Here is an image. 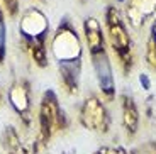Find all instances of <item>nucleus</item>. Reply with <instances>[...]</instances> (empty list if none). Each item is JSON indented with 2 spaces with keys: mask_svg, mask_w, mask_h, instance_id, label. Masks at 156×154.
I'll return each mask as SVG.
<instances>
[{
  "mask_svg": "<svg viewBox=\"0 0 156 154\" xmlns=\"http://www.w3.org/2000/svg\"><path fill=\"white\" fill-rule=\"evenodd\" d=\"M16 92H17L19 96L16 98V96L10 95V100H12V103H14V107H16L17 110L22 112V110H26V107H27V96H26V93H24L20 88H16Z\"/></svg>",
  "mask_w": 156,
  "mask_h": 154,
  "instance_id": "nucleus-6",
  "label": "nucleus"
},
{
  "mask_svg": "<svg viewBox=\"0 0 156 154\" xmlns=\"http://www.w3.org/2000/svg\"><path fill=\"white\" fill-rule=\"evenodd\" d=\"M117 2H124V0H117Z\"/></svg>",
  "mask_w": 156,
  "mask_h": 154,
  "instance_id": "nucleus-10",
  "label": "nucleus"
},
{
  "mask_svg": "<svg viewBox=\"0 0 156 154\" xmlns=\"http://www.w3.org/2000/svg\"><path fill=\"white\" fill-rule=\"evenodd\" d=\"M5 44H7V29H5L4 12L0 10V61L5 58Z\"/></svg>",
  "mask_w": 156,
  "mask_h": 154,
  "instance_id": "nucleus-5",
  "label": "nucleus"
},
{
  "mask_svg": "<svg viewBox=\"0 0 156 154\" xmlns=\"http://www.w3.org/2000/svg\"><path fill=\"white\" fill-rule=\"evenodd\" d=\"M107 26H109V31H110L114 49L119 53L121 58H124L129 53V36L126 32L124 24L121 22V19H119V16H117V12L114 9H109V12H107Z\"/></svg>",
  "mask_w": 156,
  "mask_h": 154,
  "instance_id": "nucleus-4",
  "label": "nucleus"
},
{
  "mask_svg": "<svg viewBox=\"0 0 156 154\" xmlns=\"http://www.w3.org/2000/svg\"><path fill=\"white\" fill-rule=\"evenodd\" d=\"M48 31V20L37 9H29L20 20V32L26 39L34 43V58L39 65H44V36Z\"/></svg>",
  "mask_w": 156,
  "mask_h": 154,
  "instance_id": "nucleus-1",
  "label": "nucleus"
},
{
  "mask_svg": "<svg viewBox=\"0 0 156 154\" xmlns=\"http://www.w3.org/2000/svg\"><path fill=\"white\" fill-rule=\"evenodd\" d=\"M4 4L7 10L10 12V16H16L17 10H19V0H4Z\"/></svg>",
  "mask_w": 156,
  "mask_h": 154,
  "instance_id": "nucleus-7",
  "label": "nucleus"
},
{
  "mask_svg": "<svg viewBox=\"0 0 156 154\" xmlns=\"http://www.w3.org/2000/svg\"><path fill=\"white\" fill-rule=\"evenodd\" d=\"M153 37H154V41H156V24H154V27H153Z\"/></svg>",
  "mask_w": 156,
  "mask_h": 154,
  "instance_id": "nucleus-9",
  "label": "nucleus"
},
{
  "mask_svg": "<svg viewBox=\"0 0 156 154\" xmlns=\"http://www.w3.org/2000/svg\"><path fill=\"white\" fill-rule=\"evenodd\" d=\"M139 80H141V83L144 85V88L148 90V88H149V80L146 78V75H141V78H139Z\"/></svg>",
  "mask_w": 156,
  "mask_h": 154,
  "instance_id": "nucleus-8",
  "label": "nucleus"
},
{
  "mask_svg": "<svg viewBox=\"0 0 156 154\" xmlns=\"http://www.w3.org/2000/svg\"><path fill=\"white\" fill-rule=\"evenodd\" d=\"M90 54H92V61H94V69L97 75L98 86L104 93L112 95L114 93V76H112V68H110L109 56L105 53L104 44L102 46L90 47Z\"/></svg>",
  "mask_w": 156,
  "mask_h": 154,
  "instance_id": "nucleus-3",
  "label": "nucleus"
},
{
  "mask_svg": "<svg viewBox=\"0 0 156 154\" xmlns=\"http://www.w3.org/2000/svg\"><path fill=\"white\" fill-rule=\"evenodd\" d=\"M53 53L59 63H70V61H80V41H78L76 32L71 29L68 24L61 26L58 29L53 41Z\"/></svg>",
  "mask_w": 156,
  "mask_h": 154,
  "instance_id": "nucleus-2",
  "label": "nucleus"
}]
</instances>
